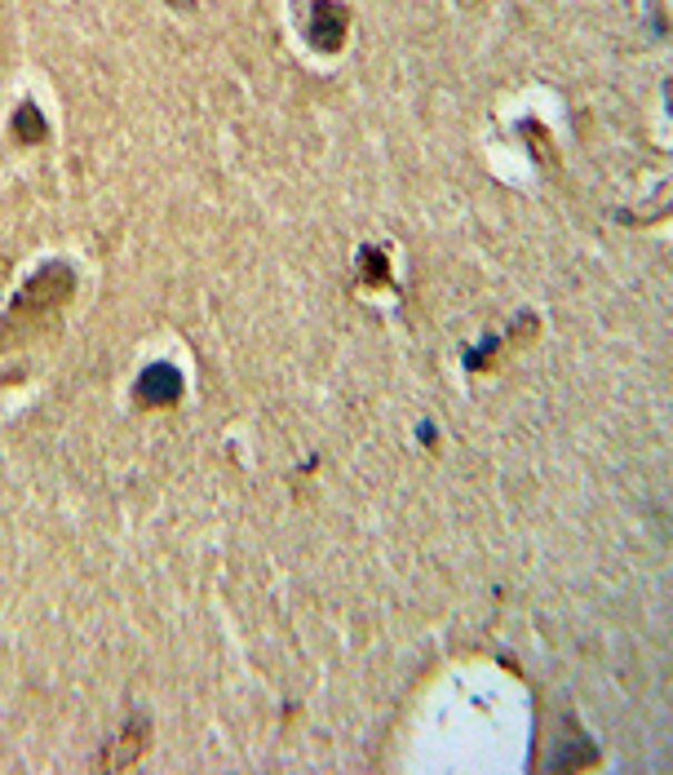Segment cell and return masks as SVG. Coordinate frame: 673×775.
Returning <instances> with one entry per match:
<instances>
[{
	"instance_id": "obj_1",
	"label": "cell",
	"mask_w": 673,
	"mask_h": 775,
	"mask_svg": "<svg viewBox=\"0 0 673 775\" xmlns=\"http://www.w3.org/2000/svg\"><path fill=\"white\" fill-rule=\"evenodd\" d=\"M71 284H76V275H71L67 266H58V262L44 266V271H36V275L27 280V289L18 293L9 320H27V315H49V311H58V306L71 298Z\"/></svg>"
},
{
	"instance_id": "obj_3",
	"label": "cell",
	"mask_w": 673,
	"mask_h": 775,
	"mask_svg": "<svg viewBox=\"0 0 673 775\" xmlns=\"http://www.w3.org/2000/svg\"><path fill=\"white\" fill-rule=\"evenodd\" d=\"M182 394V378H178V369H169V364H155V369H147L142 378H138V399L142 403H173Z\"/></svg>"
},
{
	"instance_id": "obj_2",
	"label": "cell",
	"mask_w": 673,
	"mask_h": 775,
	"mask_svg": "<svg viewBox=\"0 0 673 775\" xmlns=\"http://www.w3.org/2000/svg\"><path fill=\"white\" fill-rule=\"evenodd\" d=\"M345 22H350L345 4H336V0H315V18H311V40H315L320 49H341Z\"/></svg>"
},
{
	"instance_id": "obj_5",
	"label": "cell",
	"mask_w": 673,
	"mask_h": 775,
	"mask_svg": "<svg viewBox=\"0 0 673 775\" xmlns=\"http://www.w3.org/2000/svg\"><path fill=\"white\" fill-rule=\"evenodd\" d=\"M363 271H368V284H390V266L376 249H363Z\"/></svg>"
},
{
	"instance_id": "obj_4",
	"label": "cell",
	"mask_w": 673,
	"mask_h": 775,
	"mask_svg": "<svg viewBox=\"0 0 673 775\" xmlns=\"http://www.w3.org/2000/svg\"><path fill=\"white\" fill-rule=\"evenodd\" d=\"M13 138H18V142H40V138H44V120H40V111H36L31 102L18 107V115H13Z\"/></svg>"
}]
</instances>
